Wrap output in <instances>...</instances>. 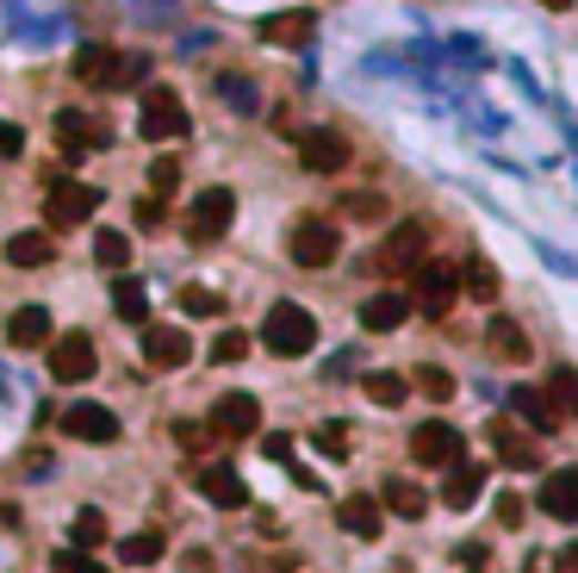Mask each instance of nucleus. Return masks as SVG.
I'll list each match as a JSON object with an SVG mask.
<instances>
[{
  "label": "nucleus",
  "mask_w": 578,
  "mask_h": 573,
  "mask_svg": "<svg viewBox=\"0 0 578 573\" xmlns=\"http://www.w3.org/2000/svg\"><path fill=\"white\" fill-rule=\"evenodd\" d=\"M262 343L274 355H312L317 350V319L305 312L298 300H281V305H267V319H262Z\"/></svg>",
  "instance_id": "1"
},
{
  "label": "nucleus",
  "mask_w": 578,
  "mask_h": 573,
  "mask_svg": "<svg viewBox=\"0 0 578 573\" xmlns=\"http://www.w3.org/2000/svg\"><path fill=\"white\" fill-rule=\"evenodd\" d=\"M336 250H343V231L329 219H293V231H286V255H293L298 269H329L336 262Z\"/></svg>",
  "instance_id": "2"
},
{
  "label": "nucleus",
  "mask_w": 578,
  "mask_h": 573,
  "mask_svg": "<svg viewBox=\"0 0 578 573\" xmlns=\"http://www.w3.org/2000/svg\"><path fill=\"white\" fill-rule=\"evenodd\" d=\"M454 300H460V269H448V262H423V269L410 274V312H423V319H448Z\"/></svg>",
  "instance_id": "3"
},
{
  "label": "nucleus",
  "mask_w": 578,
  "mask_h": 573,
  "mask_svg": "<svg viewBox=\"0 0 578 573\" xmlns=\"http://www.w3.org/2000/svg\"><path fill=\"white\" fill-rule=\"evenodd\" d=\"M44 350H50V381H63V386H81L100 368V350H94V336H88V331L50 336Z\"/></svg>",
  "instance_id": "4"
},
{
  "label": "nucleus",
  "mask_w": 578,
  "mask_h": 573,
  "mask_svg": "<svg viewBox=\"0 0 578 573\" xmlns=\"http://www.w3.org/2000/svg\"><path fill=\"white\" fill-rule=\"evenodd\" d=\"M138 131H143V143H169V138H187V107H181V94H174V88H143Z\"/></svg>",
  "instance_id": "5"
},
{
  "label": "nucleus",
  "mask_w": 578,
  "mask_h": 573,
  "mask_svg": "<svg viewBox=\"0 0 578 573\" xmlns=\"http://www.w3.org/2000/svg\"><path fill=\"white\" fill-rule=\"evenodd\" d=\"M94 212H100V188H88V181H50V188H44V219H50V231L88 224Z\"/></svg>",
  "instance_id": "6"
},
{
  "label": "nucleus",
  "mask_w": 578,
  "mask_h": 573,
  "mask_svg": "<svg viewBox=\"0 0 578 573\" xmlns=\"http://www.w3.org/2000/svg\"><path fill=\"white\" fill-rule=\"evenodd\" d=\"M410 455H417V468H454V462H467V436L448 418H429V424L410 430Z\"/></svg>",
  "instance_id": "7"
},
{
  "label": "nucleus",
  "mask_w": 578,
  "mask_h": 573,
  "mask_svg": "<svg viewBox=\"0 0 578 573\" xmlns=\"http://www.w3.org/2000/svg\"><path fill=\"white\" fill-rule=\"evenodd\" d=\"M348 138L336 125H312V131H298V169H312V175H343L348 169Z\"/></svg>",
  "instance_id": "8"
},
{
  "label": "nucleus",
  "mask_w": 578,
  "mask_h": 573,
  "mask_svg": "<svg viewBox=\"0 0 578 573\" xmlns=\"http://www.w3.org/2000/svg\"><path fill=\"white\" fill-rule=\"evenodd\" d=\"M231 219H236V193L231 188H205L200 200H193V212H187V238L193 243H219L224 231H231Z\"/></svg>",
  "instance_id": "9"
},
{
  "label": "nucleus",
  "mask_w": 578,
  "mask_h": 573,
  "mask_svg": "<svg viewBox=\"0 0 578 573\" xmlns=\"http://www.w3.org/2000/svg\"><path fill=\"white\" fill-rule=\"evenodd\" d=\"M423 243H429V231H423V224H398V231H392V238L374 250V269L379 274H417L423 262H429V255H423Z\"/></svg>",
  "instance_id": "10"
},
{
  "label": "nucleus",
  "mask_w": 578,
  "mask_h": 573,
  "mask_svg": "<svg viewBox=\"0 0 578 573\" xmlns=\"http://www.w3.org/2000/svg\"><path fill=\"white\" fill-rule=\"evenodd\" d=\"M255 430H262V399L255 393H224L219 405H212V436L243 443V436H255Z\"/></svg>",
  "instance_id": "11"
},
{
  "label": "nucleus",
  "mask_w": 578,
  "mask_h": 573,
  "mask_svg": "<svg viewBox=\"0 0 578 573\" xmlns=\"http://www.w3.org/2000/svg\"><path fill=\"white\" fill-rule=\"evenodd\" d=\"M193 486H200V499H212L219 511L250 505V486H243V474H236L231 462H193Z\"/></svg>",
  "instance_id": "12"
},
{
  "label": "nucleus",
  "mask_w": 578,
  "mask_h": 573,
  "mask_svg": "<svg viewBox=\"0 0 578 573\" xmlns=\"http://www.w3.org/2000/svg\"><path fill=\"white\" fill-rule=\"evenodd\" d=\"M143 362L156 368V374H174V368L193 362V336L181 324H150L143 331Z\"/></svg>",
  "instance_id": "13"
},
{
  "label": "nucleus",
  "mask_w": 578,
  "mask_h": 573,
  "mask_svg": "<svg viewBox=\"0 0 578 573\" xmlns=\"http://www.w3.org/2000/svg\"><path fill=\"white\" fill-rule=\"evenodd\" d=\"M57 138H63V157H88V150H107L112 131H107V119H94V112L63 107L57 112Z\"/></svg>",
  "instance_id": "14"
},
{
  "label": "nucleus",
  "mask_w": 578,
  "mask_h": 573,
  "mask_svg": "<svg viewBox=\"0 0 578 573\" xmlns=\"http://www.w3.org/2000/svg\"><path fill=\"white\" fill-rule=\"evenodd\" d=\"M63 436H75V443H119V418L107 405H94V399H81V405L63 412Z\"/></svg>",
  "instance_id": "15"
},
{
  "label": "nucleus",
  "mask_w": 578,
  "mask_h": 573,
  "mask_svg": "<svg viewBox=\"0 0 578 573\" xmlns=\"http://www.w3.org/2000/svg\"><path fill=\"white\" fill-rule=\"evenodd\" d=\"M510 412L523 418V424H529L535 436H554V430L566 424V418H560V405L547 399V386H516V393H510Z\"/></svg>",
  "instance_id": "16"
},
{
  "label": "nucleus",
  "mask_w": 578,
  "mask_h": 573,
  "mask_svg": "<svg viewBox=\"0 0 578 573\" xmlns=\"http://www.w3.org/2000/svg\"><path fill=\"white\" fill-rule=\"evenodd\" d=\"M410 319V293H398V286H386V293H374V300H361V331H398V324Z\"/></svg>",
  "instance_id": "17"
},
{
  "label": "nucleus",
  "mask_w": 578,
  "mask_h": 573,
  "mask_svg": "<svg viewBox=\"0 0 578 573\" xmlns=\"http://www.w3.org/2000/svg\"><path fill=\"white\" fill-rule=\"evenodd\" d=\"M485 436H491V449H498V462H504V468H535V462H541L535 436H523L510 418H491V424H485Z\"/></svg>",
  "instance_id": "18"
},
{
  "label": "nucleus",
  "mask_w": 578,
  "mask_h": 573,
  "mask_svg": "<svg viewBox=\"0 0 578 573\" xmlns=\"http://www.w3.org/2000/svg\"><path fill=\"white\" fill-rule=\"evenodd\" d=\"M312 32H317V13H312V7H293V13H267L262 19V38H267V44H286V50L312 44Z\"/></svg>",
  "instance_id": "19"
},
{
  "label": "nucleus",
  "mask_w": 578,
  "mask_h": 573,
  "mask_svg": "<svg viewBox=\"0 0 578 573\" xmlns=\"http://www.w3.org/2000/svg\"><path fill=\"white\" fill-rule=\"evenodd\" d=\"M336 524H343L348 536L374 542V536H379V524H386V505H379V499H367V493H348L343 505H336Z\"/></svg>",
  "instance_id": "20"
},
{
  "label": "nucleus",
  "mask_w": 578,
  "mask_h": 573,
  "mask_svg": "<svg viewBox=\"0 0 578 573\" xmlns=\"http://www.w3.org/2000/svg\"><path fill=\"white\" fill-rule=\"evenodd\" d=\"M541 511L560 517V524H578V468H554L541 486Z\"/></svg>",
  "instance_id": "21"
},
{
  "label": "nucleus",
  "mask_w": 578,
  "mask_h": 573,
  "mask_svg": "<svg viewBox=\"0 0 578 573\" xmlns=\"http://www.w3.org/2000/svg\"><path fill=\"white\" fill-rule=\"evenodd\" d=\"M479 486H485V468H479V462L442 468V505H448V511H467L473 499H479Z\"/></svg>",
  "instance_id": "22"
},
{
  "label": "nucleus",
  "mask_w": 578,
  "mask_h": 573,
  "mask_svg": "<svg viewBox=\"0 0 578 573\" xmlns=\"http://www.w3.org/2000/svg\"><path fill=\"white\" fill-rule=\"evenodd\" d=\"M7 343L13 350H44L50 343V305H19L7 319Z\"/></svg>",
  "instance_id": "23"
},
{
  "label": "nucleus",
  "mask_w": 578,
  "mask_h": 573,
  "mask_svg": "<svg viewBox=\"0 0 578 573\" xmlns=\"http://www.w3.org/2000/svg\"><path fill=\"white\" fill-rule=\"evenodd\" d=\"M7 262H13V269H50V262H57V243H50V231H13V238H7Z\"/></svg>",
  "instance_id": "24"
},
{
  "label": "nucleus",
  "mask_w": 578,
  "mask_h": 573,
  "mask_svg": "<svg viewBox=\"0 0 578 573\" xmlns=\"http://www.w3.org/2000/svg\"><path fill=\"white\" fill-rule=\"evenodd\" d=\"M485 343H491V355H498V362H529V355H535L529 350V331H523L516 319H504V312L485 324Z\"/></svg>",
  "instance_id": "25"
},
{
  "label": "nucleus",
  "mask_w": 578,
  "mask_h": 573,
  "mask_svg": "<svg viewBox=\"0 0 578 573\" xmlns=\"http://www.w3.org/2000/svg\"><path fill=\"white\" fill-rule=\"evenodd\" d=\"M379 505H386V511H398V517H410V524H417L423 511H429V493H423L417 480H398V474H392L386 486H379Z\"/></svg>",
  "instance_id": "26"
},
{
  "label": "nucleus",
  "mask_w": 578,
  "mask_h": 573,
  "mask_svg": "<svg viewBox=\"0 0 578 573\" xmlns=\"http://www.w3.org/2000/svg\"><path fill=\"white\" fill-rule=\"evenodd\" d=\"M112 69H119V50H107V44L75 50V76L88 81V88H112Z\"/></svg>",
  "instance_id": "27"
},
{
  "label": "nucleus",
  "mask_w": 578,
  "mask_h": 573,
  "mask_svg": "<svg viewBox=\"0 0 578 573\" xmlns=\"http://www.w3.org/2000/svg\"><path fill=\"white\" fill-rule=\"evenodd\" d=\"M112 312H119L125 324H143L150 319V293H143L131 274H119V281H112Z\"/></svg>",
  "instance_id": "28"
},
{
  "label": "nucleus",
  "mask_w": 578,
  "mask_h": 573,
  "mask_svg": "<svg viewBox=\"0 0 578 573\" xmlns=\"http://www.w3.org/2000/svg\"><path fill=\"white\" fill-rule=\"evenodd\" d=\"M162 549H169V542H162V530H138V536L119 542V561H125V567H156Z\"/></svg>",
  "instance_id": "29"
},
{
  "label": "nucleus",
  "mask_w": 578,
  "mask_h": 573,
  "mask_svg": "<svg viewBox=\"0 0 578 573\" xmlns=\"http://www.w3.org/2000/svg\"><path fill=\"white\" fill-rule=\"evenodd\" d=\"M498 269H491V262H485V255H473L467 269H460V293H473V300H491L498 305Z\"/></svg>",
  "instance_id": "30"
},
{
  "label": "nucleus",
  "mask_w": 578,
  "mask_h": 573,
  "mask_svg": "<svg viewBox=\"0 0 578 573\" xmlns=\"http://www.w3.org/2000/svg\"><path fill=\"white\" fill-rule=\"evenodd\" d=\"M361 393L374 399V405H405V399H410V381H405V374H386V368H379V374H361Z\"/></svg>",
  "instance_id": "31"
},
{
  "label": "nucleus",
  "mask_w": 578,
  "mask_h": 573,
  "mask_svg": "<svg viewBox=\"0 0 578 573\" xmlns=\"http://www.w3.org/2000/svg\"><path fill=\"white\" fill-rule=\"evenodd\" d=\"M107 536H112V530H107V517H100L94 505H88V511H75V530H69V542H75L81 555H94V549H107Z\"/></svg>",
  "instance_id": "32"
},
{
  "label": "nucleus",
  "mask_w": 578,
  "mask_h": 573,
  "mask_svg": "<svg viewBox=\"0 0 578 573\" xmlns=\"http://www.w3.org/2000/svg\"><path fill=\"white\" fill-rule=\"evenodd\" d=\"M547 399L560 405V418H578V368H547Z\"/></svg>",
  "instance_id": "33"
},
{
  "label": "nucleus",
  "mask_w": 578,
  "mask_h": 573,
  "mask_svg": "<svg viewBox=\"0 0 578 573\" xmlns=\"http://www.w3.org/2000/svg\"><path fill=\"white\" fill-rule=\"evenodd\" d=\"M94 262H100V269H112V274H125V262H131V243L119 238V231H100V238H94Z\"/></svg>",
  "instance_id": "34"
},
{
  "label": "nucleus",
  "mask_w": 578,
  "mask_h": 573,
  "mask_svg": "<svg viewBox=\"0 0 578 573\" xmlns=\"http://www.w3.org/2000/svg\"><path fill=\"white\" fill-rule=\"evenodd\" d=\"M150 81V57L143 50H119V69H112V88H143Z\"/></svg>",
  "instance_id": "35"
},
{
  "label": "nucleus",
  "mask_w": 578,
  "mask_h": 573,
  "mask_svg": "<svg viewBox=\"0 0 578 573\" xmlns=\"http://www.w3.org/2000/svg\"><path fill=\"white\" fill-rule=\"evenodd\" d=\"M343 219L379 224V219H386V193H348V200H343Z\"/></svg>",
  "instance_id": "36"
},
{
  "label": "nucleus",
  "mask_w": 578,
  "mask_h": 573,
  "mask_svg": "<svg viewBox=\"0 0 578 573\" xmlns=\"http://www.w3.org/2000/svg\"><path fill=\"white\" fill-rule=\"evenodd\" d=\"M410 386L429 393V399H454V374H448V368H436V362H423L417 374H410Z\"/></svg>",
  "instance_id": "37"
},
{
  "label": "nucleus",
  "mask_w": 578,
  "mask_h": 573,
  "mask_svg": "<svg viewBox=\"0 0 578 573\" xmlns=\"http://www.w3.org/2000/svg\"><path fill=\"white\" fill-rule=\"evenodd\" d=\"M181 312H193V319H219L224 300L212 293V286H181Z\"/></svg>",
  "instance_id": "38"
},
{
  "label": "nucleus",
  "mask_w": 578,
  "mask_h": 573,
  "mask_svg": "<svg viewBox=\"0 0 578 573\" xmlns=\"http://www.w3.org/2000/svg\"><path fill=\"white\" fill-rule=\"evenodd\" d=\"M174 188H181V162H174V157L150 162V193H156V200H169Z\"/></svg>",
  "instance_id": "39"
},
{
  "label": "nucleus",
  "mask_w": 578,
  "mask_h": 573,
  "mask_svg": "<svg viewBox=\"0 0 578 573\" xmlns=\"http://www.w3.org/2000/svg\"><path fill=\"white\" fill-rule=\"evenodd\" d=\"M219 94L231 100L236 112H250V107H255V81H243V76H219Z\"/></svg>",
  "instance_id": "40"
},
{
  "label": "nucleus",
  "mask_w": 578,
  "mask_h": 573,
  "mask_svg": "<svg viewBox=\"0 0 578 573\" xmlns=\"http://www.w3.org/2000/svg\"><path fill=\"white\" fill-rule=\"evenodd\" d=\"M131 219H138L143 231H162V219H169V200H156V193H143V200H138V212H131Z\"/></svg>",
  "instance_id": "41"
},
{
  "label": "nucleus",
  "mask_w": 578,
  "mask_h": 573,
  "mask_svg": "<svg viewBox=\"0 0 578 573\" xmlns=\"http://www.w3.org/2000/svg\"><path fill=\"white\" fill-rule=\"evenodd\" d=\"M243 355H250V336L243 331H224L219 343H212V362H243Z\"/></svg>",
  "instance_id": "42"
},
{
  "label": "nucleus",
  "mask_w": 578,
  "mask_h": 573,
  "mask_svg": "<svg viewBox=\"0 0 578 573\" xmlns=\"http://www.w3.org/2000/svg\"><path fill=\"white\" fill-rule=\"evenodd\" d=\"M317 449L343 462V455H348V430H343V424H317Z\"/></svg>",
  "instance_id": "43"
},
{
  "label": "nucleus",
  "mask_w": 578,
  "mask_h": 573,
  "mask_svg": "<svg viewBox=\"0 0 578 573\" xmlns=\"http://www.w3.org/2000/svg\"><path fill=\"white\" fill-rule=\"evenodd\" d=\"M57 573H107V567H100L94 555H81V549H63V555H57Z\"/></svg>",
  "instance_id": "44"
},
{
  "label": "nucleus",
  "mask_w": 578,
  "mask_h": 573,
  "mask_svg": "<svg viewBox=\"0 0 578 573\" xmlns=\"http://www.w3.org/2000/svg\"><path fill=\"white\" fill-rule=\"evenodd\" d=\"M523 511H529V505H523L516 493H498V524L504 530H523Z\"/></svg>",
  "instance_id": "45"
},
{
  "label": "nucleus",
  "mask_w": 578,
  "mask_h": 573,
  "mask_svg": "<svg viewBox=\"0 0 578 573\" xmlns=\"http://www.w3.org/2000/svg\"><path fill=\"white\" fill-rule=\"evenodd\" d=\"M174 436H181V443H187V449H205V443H219V436H212V424H174Z\"/></svg>",
  "instance_id": "46"
},
{
  "label": "nucleus",
  "mask_w": 578,
  "mask_h": 573,
  "mask_svg": "<svg viewBox=\"0 0 578 573\" xmlns=\"http://www.w3.org/2000/svg\"><path fill=\"white\" fill-rule=\"evenodd\" d=\"M26 150V131L19 125H0V157H19Z\"/></svg>",
  "instance_id": "47"
},
{
  "label": "nucleus",
  "mask_w": 578,
  "mask_h": 573,
  "mask_svg": "<svg viewBox=\"0 0 578 573\" xmlns=\"http://www.w3.org/2000/svg\"><path fill=\"white\" fill-rule=\"evenodd\" d=\"M460 567H467V573H485V549H479V542H467V549H460Z\"/></svg>",
  "instance_id": "48"
},
{
  "label": "nucleus",
  "mask_w": 578,
  "mask_h": 573,
  "mask_svg": "<svg viewBox=\"0 0 578 573\" xmlns=\"http://www.w3.org/2000/svg\"><path fill=\"white\" fill-rule=\"evenodd\" d=\"M554 573H578V542H566L560 555H554Z\"/></svg>",
  "instance_id": "49"
},
{
  "label": "nucleus",
  "mask_w": 578,
  "mask_h": 573,
  "mask_svg": "<svg viewBox=\"0 0 578 573\" xmlns=\"http://www.w3.org/2000/svg\"><path fill=\"white\" fill-rule=\"evenodd\" d=\"M541 7H554V13H560V7H572V0H541Z\"/></svg>",
  "instance_id": "50"
}]
</instances>
